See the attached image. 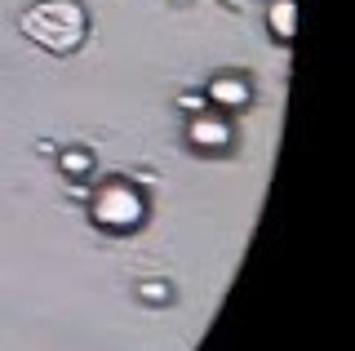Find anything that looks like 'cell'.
<instances>
[{"instance_id":"ba28073f","label":"cell","mask_w":355,"mask_h":351,"mask_svg":"<svg viewBox=\"0 0 355 351\" xmlns=\"http://www.w3.org/2000/svg\"><path fill=\"white\" fill-rule=\"evenodd\" d=\"M178 107H182L187 116H196V112H205V107H209V98H205V89H200V94H178Z\"/></svg>"},{"instance_id":"7a4b0ae2","label":"cell","mask_w":355,"mask_h":351,"mask_svg":"<svg viewBox=\"0 0 355 351\" xmlns=\"http://www.w3.org/2000/svg\"><path fill=\"white\" fill-rule=\"evenodd\" d=\"M89 223L107 236H129L147 223V196L129 178H107L89 191Z\"/></svg>"},{"instance_id":"3957f363","label":"cell","mask_w":355,"mask_h":351,"mask_svg":"<svg viewBox=\"0 0 355 351\" xmlns=\"http://www.w3.org/2000/svg\"><path fill=\"white\" fill-rule=\"evenodd\" d=\"M187 142H191L196 151H205V156H218V151H231V142H236V125H231L227 112L205 107V112H196L191 125H187Z\"/></svg>"},{"instance_id":"277c9868","label":"cell","mask_w":355,"mask_h":351,"mask_svg":"<svg viewBox=\"0 0 355 351\" xmlns=\"http://www.w3.org/2000/svg\"><path fill=\"white\" fill-rule=\"evenodd\" d=\"M205 98H209V107L214 112H244V107L253 103V85H249V76H240V71H218L214 80L205 85Z\"/></svg>"},{"instance_id":"8992f818","label":"cell","mask_w":355,"mask_h":351,"mask_svg":"<svg viewBox=\"0 0 355 351\" xmlns=\"http://www.w3.org/2000/svg\"><path fill=\"white\" fill-rule=\"evenodd\" d=\"M53 156H58V169H62L71 182L89 178V173H94V164H98V160H94V151H89V147H80V142H71V147L53 151Z\"/></svg>"},{"instance_id":"5b68a950","label":"cell","mask_w":355,"mask_h":351,"mask_svg":"<svg viewBox=\"0 0 355 351\" xmlns=\"http://www.w3.org/2000/svg\"><path fill=\"white\" fill-rule=\"evenodd\" d=\"M266 27H271V36L280 40V45H293V36H297V0H271Z\"/></svg>"},{"instance_id":"6da1fadb","label":"cell","mask_w":355,"mask_h":351,"mask_svg":"<svg viewBox=\"0 0 355 351\" xmlns=\"http://www.w3.org/2000/svg\"><path fill=\"white\" fill-rule=\"evenodd\" d=\"M22 31L49 53H71L89 31V14L80 0H36L22 14Z\"/></svg>"},{"instance_id":"52a82bcc","label":"cell","mask_w":355,"mask_h":351,"mask_svg":"<svg viewBox=\"0 0 355 351\" xmlns=\"http://www.w3.org/2000/svg\"><path fill=\"white\" fill-rule=\"evenodd\" d=\"M138 298H142V302H155V307H164V302L173 298V289H169L164 280H147V284H138Z\"/></svg>"}]
</instances>
